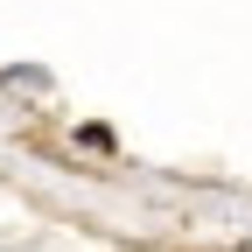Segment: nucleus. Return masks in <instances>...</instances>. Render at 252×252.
Listing matches in <instances>:
<instances>
[]
</instances>
